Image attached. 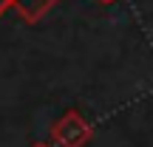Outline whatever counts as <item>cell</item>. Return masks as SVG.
<instances>
[{
  "label": "cell",
  "instance_id": "cell-1",
  "mask_svg": "<svg viewBox=\"0 0 153 147\" xmlns=\"http://www.w3.org/2000/svg\"><path fill=\"white\" fill-rule=\"evenodd\" d=\"M94 136V127L85 122L79 110H65L51 125V142L60 147H85Z\"/></svg>",
  "mask_w": 153,
  "mask_h": 147
},
{
  "label": "cell",
  "instance_id": "cell-2",
  "mask_svg": "<svg viewBox=\"0 0 153 147\" xmlns=\"http://www.w3.org/2000/svg\"><path fill=\"white\" fill-rule=\"evenodd\" d=\"M57 3H60V0H11V9H14L26 23L34 26V23H40Z\"/></svg>",
  "mask_w": 153,
  "mask_h": 147
},
{
  "label": "cell",
  "instance_id": "cell-3",
  "mask_svg": "<svg viewBox=\"0 0 153 147\" xmlns=\"http://www.w3.org/2000/svg\"><path fill=\"white\" fill-rule=\"evenodd\" d=\"M9 9H11V0H0V17H3Z\"/></svg>",
  "mask_w": 153,
  "mask_h": 147
},
{
  "label": "cell",
  "instance_id": "cell-4",
  "mask_svg": "<svg viewBox=\"0 0 153 147\" xmlns=\"http://www.w3.org/2000/svg\"><path fill=\"white\" fill-rule=\"evenodd\" d=\"M31 147H51V142H34Z\"/></svg>",
  "mask_w": 153,
  "mask_h": 147
},
{
  "label": "cell",
  "instance_id": "cell-5",
  "mask_svg": "<svg viewBox=\"0 0 153 147\" xmlns=\"http://www.w3.org/2000/svg\"><path fill=\"white\" fill-rule=\"evenodd\" d=\"M99 3H105V6H108V3H114V0H99Z\"/></svg>",
  "mask_w": 153,
  "mask_h": 147
}]
</instances>
